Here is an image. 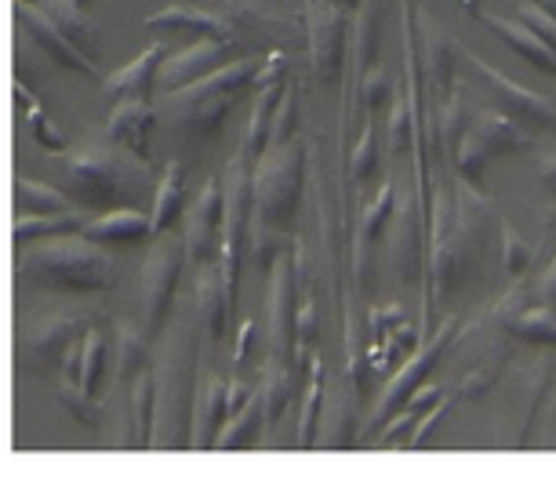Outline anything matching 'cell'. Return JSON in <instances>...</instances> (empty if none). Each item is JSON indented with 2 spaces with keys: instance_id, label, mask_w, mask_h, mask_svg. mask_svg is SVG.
<instances>
[{
  "instance_id": "cell-5",
  "label": "cell",
  "mask_w": 556,
  "mask_h": 483,
  "mask_svg": "<svg viewBox=\"0 0 556 483\" xmlns=\"http://www.w3.org/2000/svg\"><path fill=\"white\" fill-rule=\"evenodd\" d=\"M23 277L45 291L96 295V291H106L117 283V258L99 240L84 233H66L37 240L23 255Z\"/></svg>"
},
{
  "instance_id": "cell-19",
  "label": "cell",
  "mask_w": 556,
  "mask_h": 483,
  "mask_svg": "<svg viewBox=\"0 0 556 483\" xmlns=\"http://www.w3.org/2000/svg\"><path fill=\"white\" fill-rule=\"evenodd\" d=\"M237 45H226V40H212V37H197V45L182 48L178 55L164 59L161 73H156V91H178L186 84H197L204 77H212L215 69L229 66V51Z\"/></svg>"
},
{
  "instance_id": "cell-6",
  "label": "cell",
  "mask_w": 556,
  "mask_h": 483,
  "mask_svg": "<svg viewBox=\"0 0 556 483\" xmlns=\"http://www.w3.org/2000/svg\"><path fill=\"white\" fill-rule=\"evenodd\" d=\"M251 189H255V164L244 153H237L223 171V283L229 309L237 313V277L240 262H244L248 240H251Z\"/></svg>"
},
{
  "instance_id": "cell-13",
  "label": "cell",
  "mask_w": 556,
  "mask_h": 483,
  "mask_svg": "<svg viewBox=\"0 0 556 483\" xmlns=\"http://www.w3.org/2000/svg\"><path fill=\"white\" fill-rule=\"evenodd\" d=\"M186 255L193 266H212L223 255V175H212L197 201L182 212Z\"/></svg>"
},
{
  "instance_id": "cell-57",
  "label": "cell",
  "mask_w": 556,
  "mask_h": 483,
  "mask_svg": "<svg viewBox=\"0 0 556 483\" xmlns=\"http://www.w3.org/2000/svg\"><path fill=\"white\" fill-rule=\"evenodd\" d=\"M77 4H80V8H91V0H77Z\"/></svg>"
},
{
  "instance_id": "cell-35",
  "label": "cell",
  "mask_w": 556,
  "mask_h": 483,
  "mask_svg": "<svg viewBox=\"0 0 556 483\" xmlns=\"http://www.w3.org/2000/svg\"><path fill=\"white\" fill-rule=\"evenodd\" d=\"M502 320H506L509 334H517L520 342L539 345V349H556V313L549 306H531Z\"/></svg>"
},
{
  "instance_id": "cell-31",
  "label": "cell",
  "mask_w": 556,
  "mask_h": 483,
  "mask_svg": "<svg viewBox=\"0 0 556 483\" xmlns=\"http://www.w3.org/2000/svg\"><path fill=\"white\" fill-rule=\"evenodd\" d=\"M262 425H266V404H262V390H255V396L223 425V433L215 436L212 450H244L255 444Z\"/></svg>"
},
{
  "instance_id": "cell-16",
  "label": "cell",
  "mask_w": 556,
  "mask_h": 483,
  "mask_svg": "<svg viewBox=\"0 0 556 483\" xmlns=\"http://www.w3.org/2000/svg\"><path fill=\"white\" fill-rule=\"evenodd\" d=\"M415 29L422 37V51H418V62H422V84L433 94V106L429 113L444 110V102L455 94V59H458V45L444 34V26L437 23L429 12H415Z\"/></svg>"
},
{
  "instance_id": "cell-39",
  "label": "cell",
  "mask_w": 556,
  "mask_h": 483,
  "mask_svg": "<svg viewBox=\"0 0 556 483\" xmlns=\"http://www.w3.org/2000/svg\"><path fill=\"white\" fill-rule=\"evenodd\" d=\"M59 404L66 407L70 418H77L84 429H91V433H99L102 429V407H96V396H91L88 390H80L77 382L59 385Z\"/></svg>"
},
{
  "instance_id": "cell-27",
  "label": "cell",
  "mask_w": 556,
  "mask_h": 483,
  "mask_svg": "<svg viewBox=\"0 0 556 483\" xmlns=\"http://www.w3.org/2000/svg\"><path fill=\"white\" fill-rule=\"evenodd\" d=\"M193 8H204L218 18H226L237 34H277L280 29V15L269 12L262 0H186Z\"/></svg>"
},
{
  "instance_id": "cell-48",
  "label": "cell",
  "mask_w": 556,
  "mask_h": 483,
  "mask_svg": "<svg viewBox=\"0 0 556 483\" xmlns=\"http://www.w3.org/2000/svg\"><path fill=\"white\" fill-rule=\"evenodd\" d=\"M517 18L528 29H534V34H539L545 45H549L553 51H556V18L549 15V12H542L539 4H534V0H523L520 4V12H517Z\"/></svg>"
},
{
  "instance_id": "cell-28",
  "label": "cell",
  "mask_w": 556,
  "mask_h": 483,
  "mask_svg": "<svg viewBox=\"0 0 556 483\" xmlns=\"http://www.w3.org/2000/svg\"><path fill=\"white\" fill-rule=\"evenodd\" d=\"M40 8L55 18V26L77 45L88 59H99L102 51V29L96 26V18L88 15V8H80L77 0H40Z\"/></svg>"
},
{
  "instance_id": "cell-26",
  "label": "cell",
  "mask_w": 556,
  "mask_h": 483,
  "mask_svg": "<svg viewBox=\"0 0 556 483\" xmlns=\"http://www.w3.org/2000/svg\"><path fill=\"white\" fill-rule=\"evenodd\" d=\"M153 233V215L139 207H113L106 215H96L84 229V237L99 240V244H139Z\"/></svg>"
},
{
  "instance_id": "cell-43",
  "label": "cell",
  "mask_w": 556,
  "mask_h": 483,
  "mask_svg": "<svg viewBox=\"0 0 556 483\" xmlns=\"http://www.w3.org/2000/svg\"><path fill=\"white\" fill-rule=\"evenodd\" d=\"M375 167H379V145H375V131L364 128L361 139L353 145V156H350V178L353 186H364L367 178L375 175Z\"/></svg>"
},
{
  "instance_id": "cell-51",
  "label": "cell",
  "mask_w": 556,
  "mask_h": 483,
  "mask_svg": "<svg viewBox=\"0 0 556 483\" xmlns=\"http://www.w3.org/2000/svg\"><path fill=\"white\" fill-rule=\"evenodd\" d=\"M539 182H542L545 193H549L553 201H556V150L542 153V161H539Z\"/></svg>"
},
{
  "instance_id": "cell-44",
  "label": "cell",
  "mask_w": 556,
  "mask_h": 483,
  "mask_svg": "<svg viewBox=\"0 0 556 483\" xmlns=\"http://www.w3.org/2000/svg\"><path fill=\"white\" fill-rule=\"evenodd\" d=\"M345 345H350V378H353V393L364 401L367 393V378H371V345L364 349L361 331L356 323H350V334H345Z\"/></svg>"
},
{
  "instance_id": "cell-2",
  "label": "cell",
  "mask_w": 556,
  "mask_h": 483,
  "mask_svg": "<svg viewBox=\"0 0 556 483\" xmlns=\"http://www.w3.org/2000/svg\"><path fill=\"white\" fill-rule=\"evenodd\" d=\"M302 178H306V150L291 139L269 145L255 164V189H251V255L258 266H269L285 251V229L299 212Z\"/></svg>"
},
{
  "instance_id": "cell-33",
  "label": "cell",
  "mask_w": 556,
  "mask_h": 483,
  "mask_svg": "<svg viewBox=\"0 0 556 483\" xmlns=\"http://www.w3.org/2000/svg\"><path fill=\"white\" fill-rule=\"evenodd\" d=\"M15 204L18 215H55V212H70V207H80L66 189L45 186L37 178H18L15 182Z\"/></svg>"
},
{
  "instance_id": "cell-34",
  "label": "cell",
  "mask_w": 556,
  "mask_h": 483,
  "mask_svg": "<svg viewBox=\"0 0 556 483\" xmlns=\"http://www.w3.org/2000/svg\"><path fill=\"white\" fill-rule=\"evenodd\" d=\"M150 345L153 339L139 328H131V323H121L117 328V385H128L135 382L146 364H150Z\"/></svg>"
},
{
  "instance_id": "cell-3",
  "label": "cell",
  "mask_w": 556,
  "mask_h": 483,
  "mask_svg": "<svg viewBox=\"0 0 556 483\" xmlns=\"http://www.w3.org/2000/svg\"><path fill=\"white\" fill-rule=\"evenodd\" d=\"M258 69H262L258 59H233L229 66L215 69L212 77L161 94L156 117H164L167 128L186 142L201 145L207 139H215V135L223 131L226 117L240 102V94L248 88H255Z\"/></svg>"
},
{
  "instance_id": "cell-14",
  "label": "cell",
  "mask_w": 556,
  "mask_h": 483,
  "mask_svg": "<svg viewBox=\"0 0 556 483\" xmlns=\"http://www.w3.org/2000/svg\"><path fill=\"white\" fill-rule=\"evenodd\" d=\"M285 73H288L285 51H269L266 62H262V69H258L255 102H251V117H248V128H244V142H240V153H244L251 164H258L262 153H266V145H269L273 117H277V106H280V99H285V91H288Z\"/></svg>"
},
{
  "instance_id": "cell-49",
  "label": "cell",
  "mask_w": 556,
  "mask_h": 483,
  "mask_svg": "<svg viewBox=\"0 0 556 483\" xmlns=\"http://www.w3.org/2000/svg\"><path fill=\"white\" fill-rule=\"evenodd\" d=\"M447 401H440L437 407H429V415L422 418V422H418L415 425V436L412 440H407V447H412V450H418V447H426L429 444V436H433L437 433V422H440V418H444L447 415Z\"/></svg>"
},
{
  "instance_id": "cell-23",
  "label": "cell",
  "mask_w": 556,
  "mask_h": 483,
  "mask_svg": "<svg viewBox=\"0 0 556 483\" xmlns=\"http://www.w3.org/2000/svg\"><path fill=\"white\" fill-rule=\"evenodd\" d=\"M146 29H182V34H197V37H212V40H226V45H240V34L226 18H218L204 8H193L186 0H178L172 8H161V12L146 15Z\"/></svg>"
},
{
  "instance_id": "cell-25",
  "label": "cell",
  "mask_w": 556,
  "mask_h": 483,
  "mask_svg": "<svg viewBox=\"0 0 556 483\" xmlns=\"http://www.w3.org/2000/svg\"><path fill=\"white\" fill-rule=\"evenodd\" d=\"M480 18H484V26H491V34L506 40V45L517 51L520 59H528L534 69L553 73V77H556V51L545 45L534 29L523 26L520 18H502V15H484V12H480Z\"/></svg>"
},
{
  "instance_id": "cell-24",
  "label": "cell",
  "mask_w": 556,
  "mask_h": 483,
  "mask_svg": "<svg viewBox=\"0 0 556 483\" xmlns=\"http://www.w3.org/2000/svg\"><path fill=\"white\" fill-rule=\"evenodd\" d=\"M229 422V382L218 374H207L197 396V422H193V447H212L215 436Z\"/></svg>"
},
{
  "instance_id": "cell-38",
  "label": "cell",
  "mask_w": 556,
  "mask_h": 483,
  "mask_svg": "<svg viewBox=\"0 0 556 483\" xmlns=\"http://www.w3.org/2000/svg\"><path fill=\"white\" fill-rule=\"evenodd\" d=\"M309 390H306V404H302V418H299V447H313L317 444V418L324 411V367L317 356H309Z\"/></svg>"
},
{
  "instance_id": "cell-1",
  "label": "cell",
  "mask_w": 556,
  "mask_h": 483,
  "mask_svg": "<svg viewBox=\"0 0 556 483\" xmlns=\"http://www.w3.org/2000/svg\"><path fill=\"white\" fill-rule=\"evenodd\" d=\"M204 331L197 313H178L164 328V345L153 364V447H193L197 422V345Z\"/></svg>"
},
{
  "instance_id": "cell-8",
  "label": "cell",
  "mask_w": 556,
  "mask_h": 483,
  "mask_svg": "<svg viewBox=\"0 0 556 483\" xmlns=\"http://www.w3.org/2000/svg\"><path fill=\"white\" fill-rule=\"evenodd\" d=\"M477 229L462 218L458 204H451L444 193L433 196V226H429V280H433L437 302H447L458 291L469 266Z\"/></svg>"
},
{
  "instance_id": "cell-15",
  "label": "cell",
  "mask_w": 556,
  "mask_h": 483,
  "mask_svg": "<svg viewBox=\"0 0 556 483\" xmlns=\"http://www.w3.org/2000/svg\"><path fill=\"white\" fill-rule=\"evenodd\" d=\"M15 18H18V29L26 34V40L45 59H51L62 69L84 73V77H99V62L84 55V51L73 45L66 34H62V29L55 26V18H51L40 4H34V0H18Z\"/></svg>"
},
{
  "instance_id": "cell-45",
  "label": "cell",
  "mask_w": 556,
  "mask_h": 483,
  "mask_svg": "<svg viewBox=\"0 0 556 483\" xmlns=\"http://www.w3.org/2000/svg\"><path fill=\"white\" fill-rule=\"evenodd\" d=\"M295 124H299V91L288 84L285 99L277 106V117H273V131H269V145H285L295 139ZM266 145V150H269Z\"/></svg>"
},
{
  "instance_id": "cell-40",
  "label": "cell",
  "mask_w": 556,
  "mask_h": 483,
  "mask_svg": "<svg viewBox=\"0 0 556 483\" xmlns=\"http://www.w3.org/2000/svg\"><path fill=\"white\" fill-rule=\"evenodd\" d=\"M393 201H396V186L393 182H382L379 193H375V201L361 212V244H367V240H379L382 229H386V218L393 215Z\"/></svg>"
},
{
  "instance_id": "cell-4",
  "label": "cell",
  "mask_w": 556,
  "mask_h": 483,
  "mask_svg": "<svg viewBox=\"0 0 556 483\" xmlns=\"http://www.w3.org/2000/svg\"><path fill=\"white\" fill-rule=\"evenodd\" d=\"M62 178L66 193L80 207H131L150 189H156L150 175V161L113 145H91L80 153H62Z\"/></svg>"
},
{
  "instance_id": "cell-42",
  "label": "cell",
  "mask_w": 556,
  "mask_h": 483,
  "mask_svg": "<svg viewBox=\"0 0 556 483\" xmlns=\"http://www.w3.org/2000/svg\"><path fill=\"white\" fill-rule=\"evenodd\" d=\"M469 106H466V99L462 94H451V99L444 102V110L437 113V135H440V142L444 145H458L462 142V135H466L469 128Z\"/></svg>"
},
{
  "instance_id": "cell-37",
  "label": "cell",
  "mask_w": 556,
  "mask_h": 483,
  "mask_svg": "<svg viewBox=\"0 0 556 483\" xmlns=\"http://www.w3.org/2000/svg\"><path fill=\"white\" fill-rule=\"evenodd\" d=\"M106 360H110V349H106V334L99 328H91L84 334V356H80V390H88L91 396L99 393L102 378H106Z\"/></svg>"
},
{
  "instance_id": "cell-32",
  "label": "cell",
  "mask_w": 556,
  "mask_h": 483,
  "mask_svg": "<svg viewBox=\"0 0 556 483\" xmlns=\"http://www.w3.org/2000/svg\"><path fill=\"white\" fill-rule=\"evenodd\" d=\"M379 37H382V0H367L356 12V29H353V45H350V59L356 66V80L371 69V59L379 51Z\"/></svg>"
},
{
  "instance_id": "cell-36",
  "label": "cell",
  "mask_w": 556,
  "mask_h": 483,
  "mask_svg": "<svg viewBox=\"0 0 556 483\" xmlns=\"http://www.w3.org/2000/svg\"><path fill=\"white\" fill-rule=\"evenodd\" d=\"M291 390H295V371L277 360H266V367H262V404H266L269 429L285 418L288 404H291Z\"/></svg>"
},
{
  "instance_id": "cell-29",
  "label": "cell",
  "mask_w": 556,
  "mask_h": 483,
  "mask_svg": "<svg viewBox=\"0 0 556 483\" xmlns=\"http://www.w3.org/2000/svg\"><path fill=\"white\" fill-rule=\"evenodd\" d=\"M88 207H70V212L55 215H18L15 218V244L23 247L29 240H51V237H66V233H84L91 223Z\"/></svg>"
},
{
  "instance_id": "cell-47",
  "label": "cell",
  "mask_w": 556,
  "mask_h": 483,
  "mask_svg": "<svg viewBox=\"0 0 556 483\" xmlns=\"http://www.w3.org/2000/svg\"><path fill=\"white\" fill-rule=\"evenodd\" d=\"M390 99V77L375 66V69H367L361 80H356V106L361 110H375V106H382V102Z\"/></svg>"
},
{
  "instance_id": "cell-22",
  "label": "cell",
  "mask_w": 556,
  "mask_h": 483,
  "mask_svg": "<svg viewBox=\"0 0 556 483\" xmlns=\"http://www.w3.org/2000/svg\"><path fill=\"white\" fill-rule=\"evenodd\" d=\"M156 124V106H150L146 99L117 102L106 120V139L117 142L121 150H128L142 161H150V131Z\"/></svg>"
},
{
  "instance_id": "cell-20",
  "label": "cell",
  "mask_w": 556,
  "mask_h": 483,
  "mask_svg": "<svg viewBox=\"0 0 556 483\" xmlns=\"http://www.w3.org/2000/svg\"><path fill=\"white\" fill-rule=\"evenodd\" d=\"M164 55H167L164 45H150L146 51H139L128 66H121L117 73H110V77L102 80V99H106L110 106L131 102V99L150 102V91L156 88V73L164 66Z\"/></svg>"
},
{
  "instance_id": "cell-52",
  "label": "cell",
  "mask_w": 556,
  "mask_h": 483,
  "mask_svg": "<svg viewBox=\"0 0 556 483\" xmlns=\"http://www.w3.org/2000/svg\"><path fill=\"white\" fill-rule=\"evenodd\" d=\"M251 334H255V323H251V320H244V323H240V334H237L233 364H244V360H248V349H251Z\"/></svg>"
},
{
  "instance_id": "cell-9",
  "label": "cell",
  "mask_w": 556,
  "mask_h": 483,
  "mask_svg": "<svg viewBox=\"0 0 556 483\" xmlns=\"http://www.w3.org/2000/svg\"><path fill=\"white\" fill-rule=\"evenodd\" d=\"M299 251H280L269 272V360L299 371Z\"/></svg>"
},
{
  "instance_id": "cell-30",
  "label": "cell",
  "mask_w": 556,
  "mask_h": 483,
  "mask_svg": "<svg viewBox=\"0 0 556 483\" xmlns=\"http://www.w3.org/2000/svg\"><path fill=\"white\" fill-rule=\"evenodd\" d=\"M182 201H186V178H182V164L172 161L164 167V175L156 178V189H153V233L161 237L172 229V223L182 215Z\"/></svg>"
},
{
  "instance_id": "cell-55",
  "label": "cell",
  "mask_w": 556,
  "mask_h": 483,
  "mask_svg": "<svg viewBox=\"0 0 556 483\" xmlns=\"http://www.w3.org/2000/svg\"><path fill=\"white\" fill-rule=\"evenodd\" d=\"M458 4H462V8H469L473 15H480V0H458Z\"/></svg>"
},
{
  "instance_id": "cell-10",
  "label": "cell",
  "mask_w": 556,
  "mask_h": 483,
  "mask_svg": "<svg viewBox=\"0 0 556 483\" xmlns=\"http://www.w3.org/2000/svg\"><path fill=\"white\" fill-rule=\"evenodd\" d=\"M302 8H306L309 73L320 88H334L345 77V62H350L353 45L342 4H334V0H302Z\"/></svg>"
},
{
  "instance_id": "cell-12",
  "label": "cell",
  "mask_w": 556,
  "mask_h": 483,
  "mask_svg": "<svg viewBox=\"0 0 556 483\" xmlns=\"http://www.w3.org/2000/svg\"><path fill=\"white\" fill-rule=\"evenodd\" d=\"M91 331V323L84 313L73 309H51V313H34L26 320L23 331V356L29 367L45 371L51 364H62V356L70 353L73 342H80Z\"/></svg>"
},
{
  "instance_id": "cell-50",
  "label": "cell",
  "mask_w": 556,
  "mask_h": 483,
  "mask_svg": "<svg viewBox=\"0 0 556 483\" xmlns=\"http://www.w3.org/2000/svg\"><path fill=\"white\" fill-rule=\"evenodd\" d=\"M440 401H444V385H440V382L426 385V382H422L412 396H407V404H404V407H412V411L422 415V411H429V407H437Z\"/></svg>"
},
{
  "instance_id": "cell-7",
  "label": "cell",
  "mask_w": 556,
  "mask_h": 483,
  "mask_svg": "<svg viewBox=\"0 0 556 483\" xmlns=\"http://www.w3.org/2000/svg\"><path fill=\"white\" fill-rule=\"evenodd\" d=\"M182 262H190L186 255V237L182 233H161V240L150 247V255L142 262L139 272V323L142 331L156 342L167 328L172 317V302L182 280Z\"/></svg>"
},
{
  "instance_id": "cell-54",
  "label": "cell",
  "mask_w": 556,
  "mask_h": 483,
  "mask_svg": "<svg viewBox=\"0 0 556 483\" xmlns=\"http://www.w3.org/2000/svg\"><path fill=\"white\" fill-rule=\"evenodd\" d=\"M534 4H539L542 12H549V15L556 18V0H534Z\"/></svg>"
},
{
  "instance_id": "cell-18",
  "label": "cell",
  "mask_w": 556,
  "mask_h": 483,
  "mask_svg": "<svg viewBox=\"0 0 556 483\" xmlns=\"http://www.w3.org/2000/svg\"><path fill=\"white\" fill-rule=\"evenodd\" d=\"M451 334H455V320H444L440 323V331L433 334V342L422 345L412 360H407L401 371H396L390 378V385H386V393L379 396V407H375V415H371V422H390V418L401 411V407L407 404V396H412L418 385L426 382V374H429V367H433L440 360V353L447 349V342H451Z\"/></svg>"
},
{
  "instance_id": "cell-56",
  "label": "cell",
  "mask_w": 556,
  "mask_h": 483,
  "mask_svg": "<svg viewBox=\"0 0 556 483\" xmlns=\"http://www.w3.org/2000/svg\"><path fill=\"white\" fill-rule=\"evenodd\" d=\"M334 4H342V8H361V0H334Z\"/></svg>"
},
{
  "instance_id": "cell-41",
  "label": "cell",
  "mask_w": 556,
  "mask_h": 483,
  "mask_svg": "<svg viewBox=\"0 0 556 483\" xmlns=\"http://www.w3.org/2000/svg\"><path fill=\"white\" fill-rule=\"evenodd\" d=\"M18 99H23L26 102V124H29V131H34V139L40 142V145H45V150H51V153H62V150H66V135H62L59 128H55V124H51L48 117H45V110H40L37 106V102H34V94H29L26 88H23V84H18Z\"/></svg>"
},
{
  "instance_id": "cell-11",
  "label": "cell",
  "mask_w": 556,
  "mask_h": 483,
  "mask_svg": "<svg viewBox=\"0 0 556 483\" xmlns=\"http://www.w3.org/2000/svg\"><path fill=\"white\" fill-rule=\"evenodd\" d=\"M531 139L517 128V120H509L506 113H473L466 135L458 142V175L469 186H480V175L488 171V164L495 156L528 150Z\"/></svg>"
},
{
  "instance_id": "cell-53",
  "label": "cell",
  "mask_w": 556,
  "mask_h": 483,
  "mask_svg": "<svg viewBox=\"0 0 556 483\" xmlns=\"http://www.w3.org/2000/svg\"><path fill=\"white\" fill-rule=\"evenodd\" d=\"M542 302L556 313V258H553V266L545 269V277H542Z\"/></svg>"
},
{
  "instance_id": "cell-17",
  "label": "cell",
  "mask_w": 556,
  "mask_h": 483,
  "mask_svg": "<svg viewBox=\"0 0 556 483\" xmlns=\"http://www.w3.org/2000/svg\"><path fill=\"white\" fill-rule=\"evenodd\" d=\"M458 51L469 59V66H473V69L480 73V77L488 80V88H491V94H495L498 110L506 113L509 120H523V124H534V128H549V131H556V106H553L549 99H542V94L528 91L523 84L509 80L506 73L495 69V66H488V62L480 59L477 51H469L466 45H458Z\"/></svg>"
},
{
  "instance_id": "cell-46",
  "label": "cell",
  "mask_w": 556,
  "mask_h": 483,
  "mask_svg": "<svg viewBox=\"0 0 556 483\" xmlns=\"http://www.w3.org/2000/svg\"><path fill=\"white\" fill-rule=\"evenodd\" d=\"M502 262H506L509 277H523L531 266V247L523 244V237L509 223H502Z\"/></svg>"
},
{
  "instance_id": "cell-21",
  "label": "cell",
  "mask_w": 556,
  "mask_h": 483,
  "mask_svg": "<svg viewBox=\"0 0 556 483\" xmlns=\"http://www.w3.org/2000/svg\"><path fill=\"white\" fill-rule=\"evenodd\" d=\"M193 313H197V323H201L207 345H215L223 339L226 323L233 320V309H229V298H226V283H223V266H218V262H212V266H197Z\"/></svg>"
}]
</instances>
